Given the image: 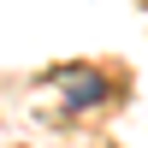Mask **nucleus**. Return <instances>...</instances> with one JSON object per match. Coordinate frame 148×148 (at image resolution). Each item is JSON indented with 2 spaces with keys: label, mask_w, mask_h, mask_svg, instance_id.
Instances as JSON below:
<instances>
[{
  "label": "nucleus",
  "mask_w": 148,
  "mask_h": 148,
  "mask_svg": "<svg viewBox=\"0 0 148 148\" xmlns=\"http://www.w3.org/2000/svg\"><path fill=\"white\" fill-rule=\"evenodd\" d=\"M65 101L71 107H95V101H107V83L95 77V71H71L65 77Z\"/></svg>",
  "instance_id": "nucleus-1"
}]
</instances>
